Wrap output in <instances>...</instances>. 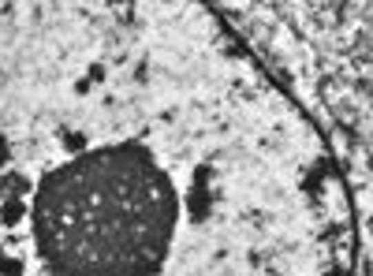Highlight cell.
<instances>
[{"label":"cell","mask_w":373,"mask_h":276,"mask_svg":"<svg viewBox=\"0 0 373 276\" xmlns=\"http://www.w3.org/2000/svg\"><path fill=\"white\" fill-rule=\"evenodd\" d=\"M340 161L205 0H0V276H351Z\"/></svg>","instance_id":"6da1fadb"}]
</instances>
